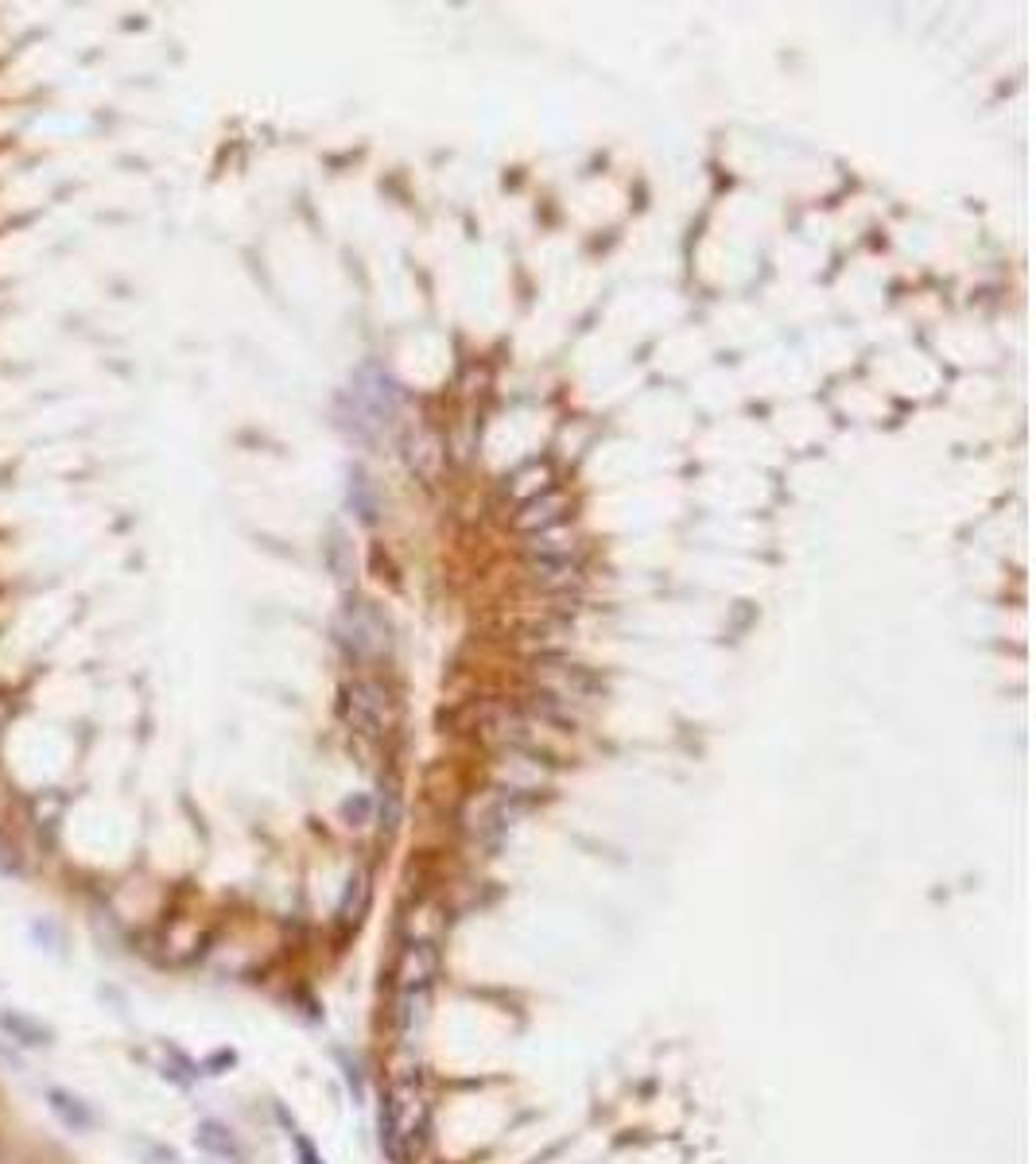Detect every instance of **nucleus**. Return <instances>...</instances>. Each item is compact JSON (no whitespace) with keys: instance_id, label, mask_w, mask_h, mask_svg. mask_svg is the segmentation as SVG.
Here are the masks:
<instances>
[{"instance_id":"f257e3e1","label":"nucleus","mask_w":1036,"mask_h":1164,"mask_svg":"<svg viewBox=\"0 0 1036 1164\" xmlns=\"http://www.w3.org/2000/svg\"><path fill=\"white\" fill-rule=\"evenodd\" d=\"M431 1134V1098L419 1079H397L381 1106V1149L393 1164H412Z\"/></svg>"},{"instance_id":"f03ea898","label":"nucleus","mask_w":1036,"mask_h":1164,"mask_svg":"<svg viewBox=\"0 0 1036 1164\" xmlns=\"http://www.w3.org/2000/svg\"><path fill=\"white\" fill-rule=\"evenodd\" d=\"M439 974V948L431 940H412L393 970V1021L400 1041H412L431 1013V990Z\"/></svg>"},{"instance_id":"7ed1b4c3","label":"nucleus","mask_w":1036,"mask_h":1164,"mask_svg":"<svg viewBox=\"0 0 1036 1164\" xmlns=\"http://www.w3.org/2000/svg\"><path fill=\"white\" fill-rule=\"evenodd\" d=\"M520 812H524V796L520 792H513V788H490L486 796H478V800L466 804L462 823H466V831L478 843H497L513 827V819H517Z\"/></svg>"},{"instance_id":"20e7f679","label":"nucleus","mask_w":1036,"mask_h":1164,"mask_svg":"<svg viewBox=\"0 0 1036 1164\" xmlns=\"http://www.w3.org/2000/svg\"><path fill=\"white\" fill-rule=\"evenodd\" d=\"M536 675H540V687L559 695L563 703H583L598 691V679L590 675V668L567 660L563 652H540L536 656Z\"/></svg>"},{"instance_id":"39448f33","label":"nucleus","mask_w":1036,"mask_h":1164,"mask_svg":"<svg viewBox=\"0 0 1036 1164\" xmlns=\"http://www.w3.org/2000/svg\"><path fill=\"white\" fill-rule=\"evenodd\" d=\"M385 711H389V703H385V691H381L377 683H353V687H350L346 719H350L353 730H361V734H381V726H385Z\"/></svg>"},{"instance_id":"423d86ee","label":"nucleus","mask_w":1036,"mask_h":1164,"mask_svg":"<svg viewBox=\"0 0 1036 1164\" xmlns=\"http://www.w3.org/2000/svg\"><path fill=\"white\" fill-rule=\"evenodd\" d=\"M563 509H567V505H563V497H559V493L528 497V501H524V513L517 517V529H524V532H536V529L547 532V529H555V525L563 521Z\"/></svg>"},{"instance_id":"0eeeda50","label":"nucleus","mask_w":1036,"mask_h":1164,"mask_svg":"<svg viewBox=\"0 0 1036 1164\" xmlns=\"http://www.w3.org/2000/svg\"><path fill=\"white\" fill-rule=\"evenodd\" d=\"M0 1033H8L16 1045H27V1048H47L51 1045V1029L35 1017H24L16 1009H4L0 1013Z\"/></svg>"},{"instance_id":"6e6552de","label":"nucleus","mask_w":1036,"mask_h":1164,"mask_svg":"<svg viewBox=\"0 0 1036 1164\" xmlns=\"http://www.w3.org/2000/svg\"><path fill=\"white\" fill-rule=\"evenodd\" d=\"M532 582L543 590H571L579 586V567L571 559H532Z\"/></svg>"},{"instance_id":"1a4fd4ad","label":"nucleus","mask_w":1036,"mask_h":1164,"mask_svg":"<svg viewBox=\"0 0 1036 1164\" xmlns=\"http://www.w3.org/2000/svg\"><path fill=\"white\" fill-rule=\"evenodd\" d=\"M47 1102H51V1110L71 1126V1130H90L94 1126V1110L82 1102V1098H74L71 1091H47Z\"/></svg>"},{"instance_id":"9d476101","label":"nucleus","mask_w":1036,"mask_h":1164,"mask_svg":"<svg viewBox=\"0 0 1036 1164\" xmlns=\"http://www.w3.org/2000/svg\"><path fill=\"white\" fill-rule=\"evenodd\" d=\"M365 908H369V877H365V869H357L346 881V897H342L338 916H342V924H357L365 916Z\"/></svg>"},{"instance_id":"9b49d317","label":"nucleus","mask_w":1036,"mask_h":1164,"mask_svg":"<svg viewBox=\"0 0 1036 1164\" xmlns=\"http://www.w3.org/2000/svg\"><path fill=\"white\" fill-rule=\"evenodd\" d=\"M199 1145L207 1149V1153H213V1157H221V1161H241V1145L233 1141V1134L221 1126V1122H203L199 1126Z\"/></svg>"},{"instance_id":"f8f14e48","label":"nucleus","mask_w":1036,"mask_h":1164,"mask_svg":"<svg viewBox=\"0 0 1036 1164\" xmlns=\"http://www.w3.org/2000/svg\"><path fill=\"white\" fill-rule=\"evenodd\" d=\"M292 1141H296V1153H300V1164H322V1157L314 1153V1145L304 1138V1134H292Z\"/></svg>"}]
</instances>
